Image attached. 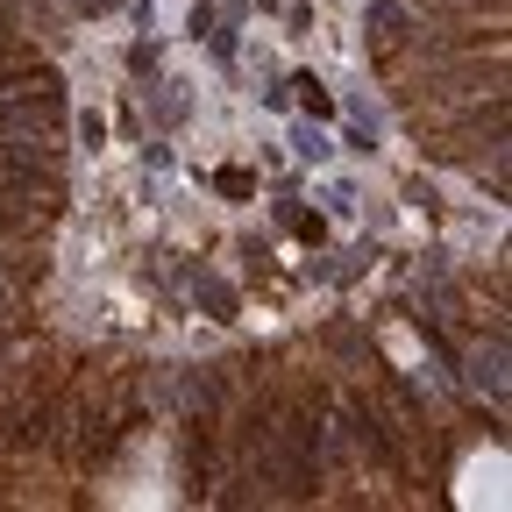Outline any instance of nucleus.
I'll list each match as a JSON object with an SVG mask.
<instances>
[{"label": "nucleus", "mask_w": 512, "mask_h": 512, "mask_svg": "<svg viewBox=\"0 0 512 512\" xmlns=\"http://www.w3.org/2000/svg\"><path fill=\"white\" fill-rule=\"evenodd\" d=\"M456 505H505V448H484V456L463 463V484H456Z\"/></svg>", "instance_id": "nucleus-1"}]
</instances>
